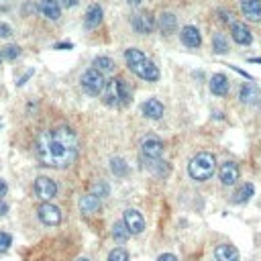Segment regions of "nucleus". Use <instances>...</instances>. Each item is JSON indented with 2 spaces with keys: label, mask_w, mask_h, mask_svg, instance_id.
Segmentation results:
<instances>
[{
  "label": "nucleus",
  "mask_w": 261,
  "mask_h": 261,
  "mask_svg": "<svg viewBox=\"0 0 261 261\" xmlns=\"http://www.w3.org/2000/svg\"><path fill=\"white\" fill-rule=\"evenodd\" d=\"M112 237H114V241H116V243H124V241L130 237V233H128V229L124 226V222H122V220L114 222V226H112Z\"/></svg>",
  "instance_id": "a878e982"
},
{
  "label": "nucleus",
  "mask_w": 261,
  "mask_h": 261,
  "mask_svg": "<svg viewBox=\"0 0 261 261\" xmlns=\"http://www.w3.org/2000/svg\"><path fill=\"white\" fill-rule=\"evenodd\" d=\"M126 3H128V5H139L141 0H126Z\"/></svg>",
  "instance_id": "4c0bfd02"
},
{
  "label": "nucleus",
  "mask_w": 261,
  "mask_h": 261,
  "mask_svg": "<svg viewBox=\"0 0 261 261\" xmlns=\"http://www.w3.org/2000/svg\"><path fill=\"white\" fill-rule=\"evenodd\" d=\"M241 11L249 21L259 23L261 21V0H241Z\"/></svg>",
  "instance_id": "9b49d317"
},
{
  "label": "nucleus",
  "mask_w": 261,
  "mask_h": 261,
  "mask_svg": "<svg viewBox=\"0 0 261 261\" xmlns=\"http://www.w3.org/2000/svg\"><path fill=\"white\" fill-rule=\"evenodd\" d=\"M110 170H112V174H114L116 178H122V176L128 174V166H126V161L120 159V157H112V159H110Z\"/></svg>",
  "instance_id": "393cba45"
},
{
  "label": "nucleus",
  "mask_w": 261,
  "mask_h": 261,
  "mask_svg": "<svg viewBox=\"0 0 261 261\" xmlns=\"http://www.w3.org/2000/svg\"><path fill=\"white\" fill-rule=\"evenodd\" d=\"M0 53H3V57H7V59H17L21 55V47L19 45H7Z\"/></svg>",
  "instance_id": "c756f323"
},
{
  "label": "nucleus",
  "mask_w": 261,
  "mask_h": 261,
  "mask_svg": "<svg viewBox=\"0 0 261 261\" xmlns=\"http://www.w3.org/2000/svg\"><path fill=\"white\" fill-rule=\"evenodd\" d=\"M78 261H90V259H86V257H82V259H78Z\"/></svg>",
  "instance_id": "58836bf2"
},
{
  "label": "nucleus",
  "mask_w": 261,
  "mask_h": 261,
  "mask_svg": "<svg viewBox=\"0 0 261 261\" xmlns=\"http://www.w3.org/2000/svg\"><path fill=\"white\" fill-rule=\"evenodd\" d=\"M9 212V204L7 202H3V200H0V216H5Z\"/></svg>",
  "instance_id": "e433bc0d"
},
{
  "label": "nucleus",
  "mask_w": 261,
  "mask_h": 261,
  "mask_svg": "<svg viewBox=\"0 0 261 261\" xmlns=\"http://www.w3.org/2000/svg\"><path fill=\"white\" fill-rule=\"evenodd\" d=\"M233 39L239 43V45H249L253 41V33L247 25L243 23H233Z\"/></svg>",
  "instance_id": "2eb2a0df"
},
{
  "label": "nucleus",
  "mask_w": 261,
  "mask_h": 261,
  "mask_svg": "<svg viewBox=\"0 0 261 261\" xmlns=\"http://www.w3.org/2000/svg\"><path fill=\"white\" fill-rule=\"evenodd\" d=\"M7 190H9V186H7V182L0 178V200H3V196L7 194Z\"/></svg>",
  "instance_id": "c9c22d12"
},
{
  "label": "nucleus",
  "mask_w": 261,
  "mask_h": 261,
  "mask_svg": "<svg viewBox=\"0 0 261 261\" xmlns=\"http://www.w3.org/2000/svg\"><path fill=\"white\" fill-rule=\"evenodd\" d=\"M11 35H13V29L7 23H0V37H11Z\"/></svg>",
  "instance_id": "473e14b6"
},
{
  "label": "nucleus",
  "mask_w": 261,
  "mask_h": 261,
  "mask_svg": "<svg viewBox=\"0 0 261 261\" xmlns=\"http://www.w3.org/2000/svg\"><path fill=\"white\" fill-rule=\"evenodd\" d=\"M214 259L216 261H239V251L233 245H218L214 249Z\"/></svg>",
  "instance_id": "6ab92c4d"
},
{
  "label": "nucleus",
  "mask_w": 261,
  "mask_h": 261,
  "mask_svg": "<svg viewBox=\"0 0 261 261\" xmlns=\"http://www.w3.org/2000/svg\"><path fill=\"white\" fill-rule=\"evenodd\" d=\"M124 59H126L128 70L133 72L135 76H139V78H143V80H147V82H157V80H159V68H157L141 49H137V47L126 49Z\"/></svg>",
  "instance_id": "f03ea898"
},
{
  "label": "nucleus",
  "mask_w": 261,
  "mask_h": 261,
  "mask_svg": "<svg viewBox=\"0 0 261 261\" xmlns=\"http://www.w3.org/2000/svg\"><path fill=\"white\" fill-rule=\"evenodd\" d=\"M128 98V90H126V84L124 80L120 78H114L106 84V90H104V98L102 102L108 104V106H118V104H124Z\"/></svg>",
  "instance_id": "20e7f679"
},
{
  "label": "nucleus",
  "mask_w": 261,
  "mask_h": 261,
  "mask_svg": "<svg viewBox=\"0 0 261 261\" xmlns=\"http://www.w3.org/2000/svg\"><path fill=\"white\" fill-rule=\"evenodd\" d=\"M108 261H128V253L122 247H116L108 253Z\"/></svg>",
  "instance_id": "c85d7f7f"
},
{
  "label": "nucleus",
  "mask_w": 261,
  "mask_h": 261,
  "mask_svg": "<svg viewBox=\"0 0 261 261\" xmlns=\"http://www.w3.org/2000/svg\"><path fill=\"white\" fill-rule=\"evenodd\" d=\"M141 153L145 155V159H161L164 153V141L155 135H147L141 139Z\"/></svg>",
  "instance_id": "423d86ee"
},
{
  "label": "nucleus",
  "mask_w": 261,
  "mask_h": 261,
  "mask_svg": "<svg viewBox=\"0 0 261 261\" xmlns=\"http://www.w3.org/2000/svg\"><path fill=\"white\" fill-rule=\"evenodd\" d=\"M176 27H178V19H176V15H172V13H164V15L159 17V29H161V33H164V35H172V33L176 31Z\"/></svg>",
  "instance_id": "412c9836"
},
{
  "label": "nucleus",
  "mask_w": 261,
  "mask_h": 261,
  "mask_svg": "<svg viewBox=\"0 0 261 261\" xmlns=\"http://www.w3.org/2000/svg\"><path fill=\"white\" fill-rule=\"evenodd\" d=\"M57 3H59L61 7H66V9H72V7L78 5V0H57Z\"/></svg>",
  "instance_id": "72a5a7b5"
},
{
  "label": "nucleus",
  "mask_w": 261,
  "mask_h": 261,
  "mask_svg": "<svg viewBox=\"0 0 261 261\" xmlns=\"http://www.w3.org/2000/svg\"><path fill=\"white\" fill-rule=\"evenodd\" d=\"M11 243H13L11 235H7V233L0 231V253H7V251L11 249Z\"/></svg>",
  "instance_id": "2f4dec72"
},
{
  "label": "nucleus",
  "mask_w": 261,
  "mask_h": 261,
  "mask_svg": "<svg viewBox=\"0 0 261 261\" xmlns=\"http://www.w3.org/2000/svg\"><path fill=\"white\" fill-rule=\"evenodd\" d=\"M210 92L214 96H226L229 94V78L224 74H214L210 80Z\"/></svg>",
  "instance_id": "dca6fc26"
},
{
  "label": "nucleus",
  "mask_w": 261,
  "mask_h": 261,
  "mask_svg": "<svg viewBox=\"0 0 261 261\" xmlns=\"http://www.w3.org/2000/svg\"><path fill=\"white\" fill-rule=\"evenodd\" d=\"M212 47L216 53H229V43H226V37L222 33H216L212 37Z\"/></svg>",
  "instance_id": "cd10ccee"
},
{
  "label": "nucleus",
  "mask_w": 261,
  "mask_h": 261,
  "mask_svg": "<svg viewBox=\"0 0 261 261\" xmlns=\"http://www.w3.org/2000/svg\"><path fill=\"white\" fill-rule=\"evenodd\" d=\"M216 170V157L208 151H200L196 153L192 159H190V166H188V172H190V178L196 180V182H206L212 178Z\"/></svg>",
  "instance_id": "7ed1b4c3"
},
{
  "label": "nucleus",
  "mask_w": 261,
  "mask_h": 261,
  "mask_svg": "<svg viewBox=\"0 0 261 261\" xmlns=\"http://www.w3.org/2000/svg\"><path fill=\"white\" fill-rule=\"evenodd\" d=\"M122 222H124V226L128 229L130 235H141V233L145 231V218H143V214H141L139 210H135V208H128V210L124 212Z\"/></svg>",
  "instance_id": "6e6552de"
},
{
  "label": "nucleus",
  "mask_w": 261,
  "mask_h": 261,
  "mask_svg": "<svg viewBox=\"0 0 261 261\" xmlns=\"http://www.w3.org/2000/svg\"><path fill=\"white\" fill-rule=\"evenodd\" d=\"M102 17H104V13H102V7H98V5H92L90 9H88V13H86V29H96L100 23H102Z\"/></svg>",
  "instance_id": "aec40b11"
},
{
  "label": "nucleus",
  "mask_w": 261,
  "mask_h": 261,
  "mask_svg": "<svg viewBox=\"0 0 261 261\" xmlns=\"http://www.w3.org/2000/svg\"><path fill=\"white\" fill-rule=\"evenodd\" d=\"M241 102H245V104H251V102H255L257 98H259V92H257V88L251 84V82H247V84H243L241 86Z\"/></svg>",
  "instance_id": "5701e85b"
},
{
  "label": "nucleus",
  "mask_w": 261,
  "mask_h": 261,
  "mask_svg": "<svg viewBox=\"0 0 261 261\" xmlns=\"http://www.w3.org/2000/svg\"><path fill=\"white\" fill-rule=\"evenodd\" d=\"M100 206H102L100 198L94 196V194H86V196L80 198V212H84V214H94V212L100 210Z\"/></svg>",
  "instance_id": "a211bd4d"
},
{
  "label": "nucleus",
  "mask_w": 261,
  "mask_h": 261,
  "mask_svg": "<svg viewBox=\"0 0 261 261\" xmlns=\"http://www.w3.org/2000/svg\"><path fill=\"white\" fill-rule=\"evenodd\" d=\"M108 186L104 184V182H96L94 186H92V192L90 194H94V196H98V198H102V196H108Z\"/></svg>",
  "instance_id": "7c9ffc66"
},
{
  "label": "nucleus",
  "mask_w": 261,
  "mask_h": 261,
  "mask_svg": "<svg viewBox=\"0 0 261 261\" xmlns=\"http://www.w3.org/2000/svg\"><path fill=\"white\" fill-rule=\"evenodd\" d=\"M0 61H3V53H0Z\"/></svg>",
  "instance_id": "ea45409f"
},
{
  "label": "nucleus",
  "mask_w": 261,
  "mask_h": 261,
  "mask_svg": "<svg viewBox=\"0 0 261 261\" xmlns=\"http://www.w3.org/2000/svg\"><path fill=\"white\" fill-rule=\"evenodd\" d=\"M147 168H149L153 174H157V176H166L168 170H170V166H168L166 161H161V159H147Z\"/></svg>",
  "instance_id": "bb28decb"
},
{
  "label": "nucleus",
  "mask_w": 261,
  "mask_h": 261,
  "mask_svg": "<svg viewBox=\"0 0 261 261\" xmlns=\"http://www.w3.org/2000/svg\"><path fill=\"white\" fill-rule=\"evenodd\" d=\"M157 261H178V259H176V255H172V253H164V255H159Z\"/></svg>",
  "instance_id": "f704fd0d"
},
{
  "label": "nucleus",
  "mask_w": 261,
  "mask_h": 261,
  "mask_svg": "<svg viewBox=\"0 0 261 261\" xmlns=\"http://www.w3.org/2000/svg\"><path fill=\"white\" fill-rule=\"evenodd\" d=\"M92 68H94V70H98L102 76H106V74H112V72H114V61H112L110 57L100 55V57H96V59H94Z\"/></svg>",
  "instance_id": "4be33fe9"
},
{
  "label": "nucleus",
  "mask_w": 261,
  "mask_h": 261,
  "mask_svg": "<svg viewBox=\"0 0 261 261\" xmlns=\"http://www.w3.org/2000/svg\"><path fill=\"white\" fill-rule=\"evenodd\" d=\"M141 110H143V114H145L147 118H153V120H159V118L164 116V104H161L157 98L145 100L143 106H141Z\"/></svg>",
  "instance_id": "4468645a"
},
{
  "label": "nucleus",
  "mask_w": 261,
  "mask_h": 261,
  "mask_svg": "<svg viewBox=\"0 0 261 261\" xmlns=\"http://www.w3.org/2000/svg\"><path fill=\"white\" fill-rule=\"evenodd\" d=\"M37 159L45 168H70L78 157V137L70 126L41 130L35 141Z\"/></svg>",
  "instance_id": "f257e3e1"
},
{
  "label": "nucleus",
  "mask_w": 261,
  "mask_h": 261,
  "mask_svg": "<svg viewBox=\"0 0 261 261\" xmlns=\"http://www.w3.org/2000/svg\"><path fill=\"white\" fill-rule=\"evenodd\" d=\"M37 212H39V218H41V222H45L47 226H57V224L61 222V210H59L57 206L49 204V202L41 204Z\"/></svg>",
  "instance_id": "1a4fd4ad"
},
{
  "label": "nucleus",
  "mask_w": 261,
  "mask_h": 261,
  "mask_svg": "<svg viewBox=\"0 0 261 261\" xmlns=\"http://www.w3.org/2000/svg\"><path fill=\"white\" fill-rule=\"evenodd\" d=\"M55 194H57V184H55L51 178L39 176V178L35 180V196H37L39 200L49 202L51 198H55Z\"/></svg>",
  "instance_id": "0eeeda50"
},
{
  "label": "nucleus",
  "mask_w": 261,
  "mask_h": 261,
  "mask_svg": "<svg viewBox=\"0 0 261 261\" xmlns=\"http://www.w3.org/2000/svg\"><path fill=\"white\" fill-rule=\"evenodd\" d=\"M253 192H255V188H253V184H243L237 192H235V198H233V202H237V204H243V202H247L251 196H253Z\"/></svg>",
  "instance_id": "b1692460"
},
{
  "label": "nucleus",
  "mask_w": 261,
  "mask_h": 261,
  "mask_svg": "<svg viewBox=\"0 0 261 261\" xmlns=\"http://www.w3.org/2000/svg\"><path fill=\"white\" fill-rule=\"evenodd\" d=\"M61 5L57 3V0H41V5H39V11L43 13V17L51 19V21H57L61 17Z\"/></svg>",
  "instance_id": "f3484780"
},
{
  "label": "nucleus",
  "mask_w": 261,
  "mask_h": 261,
  "mask_svg": "<svg viewBox=\"0 0 261 261\" xmlns=\"http://www.w3.org/2000/svg\"><path fill=\"white\" fill-rule=\"evenodd\" d=\"M80 84H82V90L88 94V96H98L102 90H104V76L98 72V70H94V68H88L84 74H82V78H80Z\"/></svg>",
  "instance_id": "39448f33"
},
{
  "label": "nucleus",
  "mask_w": 261,
  "mask_h": 261,
  "mask_svg": "<svg viewBox=\"0 0 261 261\" xmlns=\"http://www.w3.org/2000/svg\"><path fill=\"white\" fill-rule=\"evenodd\" d=\"M130 23H133V29L137 33H141V35H149L153 31V27H155V21L147 11H139L137 15H133V21Z\"/></svg>",
  "instance_id": "9d476101"
},
{
  "label": "nucleus",
  "mask_w": 261,
  "mask_h": 261,
  "mask_svg": "<svg viewBox=\"0 0 261 261\" xmlns=\"http://www.w3.org/2000/svg\"><path fill=\"white\" fill-rule=\"evenodd\" d=\"M180 39H182V43L188 49H196V47L202 45V37H200V33H198L196 27H184L182 33H180Z\"/></svg>",
  "instance_id": "ddd939ff"
},
{
  "label": "nucleus",
  "mask_w": 261,
  "mask_h": 261,
  "mask_svg": "<svg viewBox=\"0 0 261 261\" xmlns=\"http://www.w3.org/2000/svg\"><path fill=\"white\" fill-rule=\"evenodd\" d=\"M239 174H241V172H239V166H237L235 161H226V164L220 166V182H222L224 186L237 184Z\"/></svg>",
  "instance_id": "f8f14e48"
}]
</instances>
